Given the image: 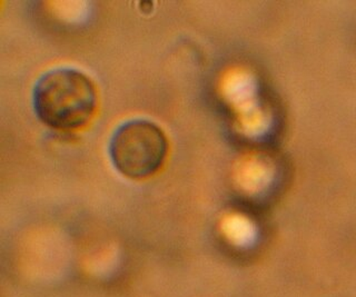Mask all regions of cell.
Returning a JSON list of instances; mask_svg holds the SVG:
<instances>
[{
	"instance_id": "obj_2",
	"label": "cell",
	"mask_w": 356,
	"mask_h": 297,
	"mask_svg": "<svg viewBox=\"0 0 356 297\" xmlns=\"http://www.w3.org/2000/svg\"><path fill=\"white\" fill-rule=\"evenodd\" d=\"M166 134L155 122L136 118L118 126L109 142V157L117 172L140 181L155 175L168 155Z\"/></svg>"
},
{
	"instance_id": "obj_3",
	"label": "cell",
	"mask_w": 356,
	"mask_h": 297,
	"mask_svg": "<svg viewBox=\"0 0 356 297\" xmlns=\"http://www.w3.org/2000/svg\"><path fill=\"white\" fill-rule=\"evenodd\" d=\"M238 179L246 191L259 193L270 186L274 178V167L264 156H250L239 168Z\"/></svg>"
},
{
	"instance_id": "obj_1",
	"label": "cell",
	"mask_w": 356,
	"mask_h": 297,
	"mask_svg": "<svg viewBox=\"0 0 356 297\" xmlns=\"http://www.w3.org/2000/svg\"><path fill=\"white\" fill-rule=\"evenodd\" d=\"M97 89L81 70L60 67L44 72L35 83L33 106L38 120L58 131L86 126L97 109Z\"/></svg>"
}]
</instances>
